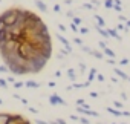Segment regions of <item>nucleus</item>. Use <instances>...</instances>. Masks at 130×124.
Wrapping results in <instances>:
<instances>
[{
  "label": "nucleus",
  "instance_id": "obj_1",
  "mask_svg": "<svg viewBox=\"0 0 130 124\" xmlns=\"http://www.w3.org/2000/svg\"><path fill=\"white\" fill-rule=\"evenodd\" d=\"M0 17H2V20L5 22V25L8 28L14 26L17 23V17H19V8H11V9H6L3 11L2 14H0Z\"/></svg>",
  "mask_w": 130,
  "mask_h": 124
},
{
  "label": "nucleus",
  "instance_id": "obj_2",
  "mask_svg": "<svg viewBox=\"0 0 130 124\" xmlns=\"http://www.w3.org/2000/svg\"><path fill=\"white\" fill-rule=\"evenodd\" d=\"M19 55H20L25 61H29V60L35 55V49H34V46L26 40V41L20 43V46H19Z\"/></svg>",
  "mask_w": 130,
  "mask_h": 124
},
{
  "label": "nucleus",
  "instance_id": "obj_3",
  "mask_svg": "<svg viewBox=\"0 0 130 124\" xmlns=\"http://www.w3.org/2000/svg\"><path fill=\"white\" fill-rule=\"evenodd\" d=\"M25 121H26V118H25L23 115L12 113V115H11V119H9V122H8V124H23Z\"/></svg>",
  "mask_w": 130,
  "mask_h": 124
},
{
  "label": "nucleus",
  "instance_id": "obj_4",
  "mask_svg": "<svg viewBox=\"0 0 130 124\" xmlns=\"http://www.w3.org/2000/svg\"><path fill=\"white\" fill-rule=\"evenodd\" d=\"M49 103L51 104H60V106H66V101H64L61 97H58V95H51L49 97Z\"/></svg>",
  "mask_w": 130,
  "mask_h": 124
},
{
  "label": "nucleus",
  "instance_id": "obj_5",
  "mask_svg": "<svg viewBox=\"0 0 130 124\" xmlns=\"http://www.w3.org/2000/svg\"><path fill=\"white\" fill-rule=\"evenodd\" d=\"M77 112L78 113H81V115H89V116H100L95 110H90V109H84V107H81V106H78L77 107Z\"/></svg>",
  "mask_w": 130,
  "mask_h": 124
},
{
  "label": "nucleus",
  "instance_id": "obj_6",
  "mask_svg": "<svg viewBox=\"0 0 130 124\" xmlns=\"http://www.w3.org/2000/svg\"><path fill=\"white\" fill-rule=\"evenodd\" d=\"M57 38H58V40H60V41L63 43V46H64V48H66V51H68V52H72V48H71V43H69V40H68L66 37H63L61 34H57Z\"/></svg>",
  "mask_w": 130,
  "mask_h": 124
},
{
  "label": "nucleus",
  "instance_id": "obj_7",
  "mask_svg": "<svg viewBox=\"0 0 130 124\" xmlns=\"http://www.w3.org/2000/svg\"><path fill=\"white\" fill-rule=\"evenodd\" d=\"M12 113H6V112H0V124H8L11 119Z\"/></svg>",
  "mask_w": 130,
  "mask_h": 124
},
{
  "label": "nucleus",
  "instance_id": "obj_8",
  "mask_svg": "<svg viewBox=\"0 0 130 124\" xmlns=\"http://www.w3.org/2000/svg\"><path fill=\"white\" fill-rule=\"evenodd\" d=\"M93 19L98 22V25H96V26H100V28H104V26H106V20H104L100 14H93Z\"/></svg>",
  "mask_w": 130,
  "mask_h": 124
},
{
  "label": "nucleus",
  "instance_id": "obj_9",
  "mask_svg": "<svg viewBox=\"0 0 130 124\" xmlns=\"http://www.w3.org/2000/svg\"><path fill=\"white\" fill-rule=\"evenodd\" d=\"M35 6H37L40 11L47 12V6H46V3H44V2H41V0H35Z\"/></svg>",
  "mask_w": 130,
  "mask_h": 124
},
{
  "label": "nucleus",
  "instance_id": "obj_10",
  "mask_svg": "<svg viewBox=\"0 0 130 124\" xmlns=\"http://www.w3.org/2000/svg\"><path fill=\"white\" fill-rule=\"evenodd\" d=\"M107 32H109L110 37H113V38H116V40H121V35H118V29L112 28V29H107Z\"/></svg>",
  "mask_w": 130,
  "mask_h": 124
},
{
  "label": "nucleus",
  "instance_id": "obj_11",
  "mask_svg": "<svg viewBox=\"0 0 130 124\" xmlns=\"http://www.w3.org/2000/svg\"><path fill=\"white\" fill-rule=\"evenodd\" d=\"M96 31L100 32V35L101 37H104V38H109L110 35H109V32H107V29H104V28H100V26H96Z\"/></svg>",
  "mask_w": 130,
  "mask_h": 124
},
{
  "label": "nucleus",
  "instance_id": "obj_12",
  "mask_svg": "<svg viewBox=\"0 0 130 124\" xmlns=\"http://www.w3.org/2000/svg\"><path fill=\"white\" fill-rule=\"evenodd\" d=\"M113 72H115V74H116V75H118L119 78H122V80H128V75H127V74H124V72H122L121 69H118V68H116V69H115Z\"/></svg>",
  "mask_w": 130,
  "mask_h": 124
},
{
  "label": "nucleus",
  "instance_id": "obj_13",
  "mask_svg": "<svg viewBox=\"0 0 130 124\" xmlns=\"http://www.w3.org/2000/svg\"><path fill=\"white\" fill-rule=\"evenodd\" d=\"M103 52H104V54H106L107 57H110V58H115V57H116V55H115V52H113V51H112L110 48H107V46H106V48L103 49Z\"/></svg>",
  "mask_w": 130,
  "mask_h": 124
},
{
  "label": "nucleus",
  "instance_id": "obj_14",
  "mask_svg": "<svg viewBox=\"0 0 130 124\" xmlns=\"http://www.w3.org/2000/svg\"><path fill=\"white\" fill-rule=\"evenodd\" d=\"M95 78H96V69H95V68H92V69H90V72H89L87 81L90 83V81H92V80H95Z\"/></svg>",
  "mask_w": 130,
  "mask_h": 124
},
{
  "label": "nucleus",
  "instance_id": "obj_15",
  "mask_svg": "<svg viewBox=\"0 0 130 124\" xmlns=\"http://www.w3.org/2000/svg\"><path fill=\"white\" fill-rule=\"evenodd\" d=\"M25 86H26V87H34V89H37V87H40V84H38L37 81H32V80H29V81H26V83H25Z\"/></svg>",
  "mask_w": 130,
  "mask_h": 124
},
{
  "label": "nucleus",
  "instance_id": "obj_16",
  "mask_svg": "<svg viewBox=\"0 0 130 124\" xmlns=\"http://www.w3.org/2000/svg\"><path fill=\"white\" fill-rule=\"evenodd\" d=\"M107 112H109V113H112V115H115V116H121V115H122V112H119V109H112V107H107Z\"/></svg>",
  "mask_w": 130,
  "mask_h": 124
},
{
  "label": "nucleus",
  "instance_id": "obj_17",
  "mask_svg": "<svg viewBox=\"0 0 130 124\" xmlns=\"http://www.w3.org/2000/svg\"><path fill=\"white\" fill-rule=\"evenodd\" d=\"M68 77H69V78H71L72 81H75V80H77V75H75V71H74V69H69V71H68Z\"/></svg>",
  "mask_w": 130,
  "mask_h": 124
},
{
  "label": "nucleus",
  "instance_id": "obj_18",
  "mask_svg": "<svg viewBox=\"0 0 130 124\" xmlns=\"http://www.w3.org/2000/svg\"><path fill=\"white\" fill-rule=\"evenodd\" d=\"M104 6H106L107 9H113V6H115L113 0H106V2H104Z\"/></svg>",
  "mask_w": 130,
  "mask_h": 124
},
{
  "label": "nucleus",
  "instance_id": "obj_19",
  "mask_svg": "<svg viewBox=\"0 0 130 124\" xmlns=\"http://www.w3.org/2000/svg\"><path fill=\"white\" fill-rule=\"evenodd\" d=\"M92 55H93L95 58H98V60H103V54H101L100 51H92Z\"/></svg>",
  "mask_w": 130,
  "mask_h": 124
},
{
  "label": "nucleus",
  "instance_id": "obj_20",
  "mask_svg": "<svg viewBox=\"0 0 130 124\" xmlns=\"http://www.w3.org/2000/svg\"><path fill=\"white\" fill-rule=\"evenodd\" d=\"M75 26H81V23H83V20L80 19V17H74V22H72Z\"/></svg>",
  "mask_w": 130,
  "mask_h": 124
},
{
  "label": "nucleus",
  "instance_id": "obj_21",
  "mask_svg": "<svg viewBox=\"0 0 130 124\" xmlns=\"http://www.w3.org/2000/svg\"><path fill=\"white\" fill-rule=\"evenodd\" d=\"M5 72H9L8 66L6 65H0V74H5Z\"/></svg>",
  "mask_w": 130,
  "mask_h": 124
},
{
  "label": "nucleus",
  "instance_id": "obj_22",
  "mask_svg": "<svg viewBox=\"0 0 130 124\" xmlns=\"http://www.w3.org/2000/svg\"><path fill=\"white\" fill-rule=\"evenodd\" d=\"M6 28H8V26L5 25V22L2 20V17H0V32H2V31H6Z\"/></svg>",
  "mask_w": 130,
  "mask_h": 124
},
{
  "label": "nucleus",
  "instance_id": "obj_23",
  "mask_svg": "<svg viewBox=\"0 0 130 124\" xmlns=\"http://www.w3.org/2000/svg\"><path fill=\"white\" fill-rule=\"evenodd\" d=\"M8 81L6 80H3V78H0V87H3V89H6L8 87V84H6Z\"/></svg>",
  "mask_w": 130,
  "mask_h": 124
},
{
  "label": "nucleus",
  "instance_id": "obj_24",
  "mask_svg": "<svg viewBox=\"0 0 130 124\" xmlns=\"http://www.w3.org/2000/svg\"><path fill=\"white\" fill-rule=\"evenodd\" d=\"M78 32H80V34H87V32H89V29H87V28H84V26H80Z\"/></svg>",
  "mask_w": 130,
  "mask_h": 124
},
{
  "label": "nucleus",
  "instance_id": "obj_25",
  "mask_svg": "<svg viewBox=\"0 0 130 124\" xmlns=\"http://www.w3.org/2000/svg\"><path fill=\"white\" fill-rule=\"evenodd\" d=\"M23 86H25V83H22V81H15V83H14V87H15V89H20V87H23Z\"/></svg>",
  "mask_w": 130,
  "mask_h": 124
},
{
  "label": "nucleus",
  "instance_id": "obj_26",
  "mask_svg": "<svg viewBox=\"0 0 130 124\" xmlns=\"http://www.w3.org/2000/svg\"><path fill=\"white\" fill-rule=\"evenodd\" d=\"M83 8H86V9H93V5H92V3H83Z\"/></svg>",
  "mask_w": 130,
  "mask_h": 124
},
{
  "label": "nucleus",
  "instance_id": "obj_27",
  "mask_svg": "<svg viewBox=\"0 0 130 124\" xmlns=\"http://www.w3.org/2000/svg\"><path fill=\"white\" fill-rule=\"evenodd\" d=\"M74 43H77V44L83 46V40H81V38H78V37H75V38H74Z\"/></svg>",
  "mask_w": 130,
  "mask_h": 124
},
{
  "label": "nucleus",
  "instance_id": "obj_28",
  "mask_svg": "<svg viewBox=\"0 0 130 124\" xmlns=\"http://www.w3.org/2000/svg\"><path fill=\"white\" fill-rule=\"evenodd\" d=\"M113 104H115V107L122 109V103H121V101H118V100H116V101H113Z\"/></svg>",
  "mask_w": 130,
  "mask_h": 124
},
{
  "label": "nucleus",
  "instance_id": "obj_29",
  "mask_svg": "<svg viewBox=\"0 0 130 124\" xmlns=\"http://www.w3.org/2000/svg\"><path fill=\"white\" fill-rule=\"evenodd\" d=\"M119 65H128V58H121L119 60Z\"/></svg>",
  "mask_w": 130,
  "mask_h": 124
},
{
  "label": "nucleus",
  "instance_id": "obj_30",
  "mask_svg": "<svg viewBox=\"0 0 130 124\" xmlns=\"http://www.w3.org/2000/svg\"><path fill=\"white\" fill-rule=\"evenodd\" d=\"M113 11H116V12H121V11H122L121 5H115V6H113Z\"/></svg>",
  "mask_w": 130,
  "mask_h": 124
},
{
  "label": "nucleus",
  "instance_id": "obj_31",
  "mask_svg": "<svg viewBox=\"0 0 130 124\" xmlns=\"http://www.w3.org/2000/svg\"><path fill=\"white\" fill-rule=\"evenodd\" d=\"M81 49H83L84 52H87V54H92V49H89V48H87V46H84V44L81 46Z\"/></svg>",
  "mask_w": 130,
  "mask_h": 124
},
{
  "label": "nucleus",
  "instance_id": "obj_32",
  "mask_svg": "<svg viewBox=\"0 0 130 124\" xmlns=\"http://www.w3.org/2000/svg\"><path fill=\"white\" fill-rule=\"evenodd\" d=\"M80 122H83V124H90V122H89V119H86L84 116H80Z\"/></svg>",
  "mask_w": 130,
  "mask_h": 124
},
{
  "label": "nucleus",
  "instance_id": "obj_33",
  "mask_svg": "<svg viewBox=\"0 0 130 124\" xmlns=\"http://www.w3.org/2000/svg\"><path fill=\"white\" fill-rule=\"evenodd\" d=\"M77 104H78V106H84V104H86V101H84L83 98H80V100H77Z\"/></svg>",
  "mask_w": 130,
  "mask_h": 124
},
{
  "label": "nucleus",
  "instance_id": "obj_34",
  "mask_svg": "<svg viewBox=\"0 0 130 124\" xmlns=\"http://www.w3.org/2000/svg\"><path fill=\"white\" fill-rule=\"evenodd\" d=\"M106 61H107V63H110V65H115V63H116L113 58H106Z\"/></svg>",
  "mask_w": 130,
  "mask_h": 124
},
{
  "label": "nucleus",
  "instance_id": "obj_35",
  "mask_svg": "<svg viewBox=\"0 0 130 124\" xmlns=\"http://www.w3.org/2000/svg\"><path fill=\"white\" fill-rule=\"evenodd\" d=\"M71 29H72V31H75V32H78V29H80V28H78V26H75V25L72 23V25H71Z\"/></svg>",
  "mask_w": 130,
  "mask_h": 124
},
{
  "label": "nucleus",
  "instance_id": "obj_36",
  "mask_svg": "<svg viewBox=\"0 0 130 124\" xmlns=\"http://www.w3.org/2000/svg\"><path fill=\"white\" fill-rule=\"evenodd\" d=\"M118 29H119V31H127L128 28H125L124 25H118Z\"/></svg>",
  "mask_w": 130,
  "mask_h": 124
},
{
  "label": "nucleus",
  "instance_id": "obj_37",
  "mask_svg": "<svg viewBox=\"0 0 130 124\" xmlns=\"http://www.w3.org/2000/svg\"><path fill=\"white\" fill-rule=\"evenodd\" d=\"M55 122H57V124H66V121H64V119H61V118H58Z\"/></svg>",
  "mask_w": 130,
  "mask_h": 124
},
{
  "label": "nucleus",
  "instance_id": "obj_38",
  "mask_svg": "<svg viewBox=\"0 0 130 124\" xmlns=\"http://www.w3.org/2000/svg\"><path fill=\"white\" fill-rule=\"evenodd\" d=\"M71 119H74V121H80V116H77V115H71Z\"/></svg>",
  "mask_w": 130,
  "mask_h": 124
},
{
  "label": "nucleus",
  "instance_id": "obj_39",
  "mask_svg": "<svg viewBox=\"0 0 130 124\" xmlns=\"http://www.w3.org/2000/svg\"><path fill=\"white\" fill-rule=\"evenodd\" d=\"M66 16H68V17H71V19H74V12H72V11H68V12H66Z\"/></svg>",
  "mask_w": 130,
  "mask_h": 124
},
{
  "label": "nucleus",
  "instance_id": "obj_40",
  "mask_svg": "<svg viewBox=\"0 0 130 124\" xmlns=\"http://www.w3.org/2000/svg\"><path fill=\"white\" fill-rule=\"evenodd\" d=\"M98 46H100L101 49H104V48H106V43H104V41H100V43H98Z\"/></svg>",
  "mask_w": 130,
  "mask_h": 124
},
{
  "label": "nucleus",
  "instance_id": "obj_41",
  "mask_svg": "<svg viewBox=\"0 0 130 124\" xmlns=\"http://www.w3.org/2000/svg\"><path fill=\"white\" fill-rule=\"evenodd\" d=\"M28 109H29V112H31V113H37V112H38V110H37V109H34V107H28Z\"/></svg>",
  "mask_w": 130,
  "mask_h": 124
},
{
  "label": "nucleus",
  "instance_id": "obj_42",
  "mask_svg": "<svg viewBox=\"0 0 130 124\" xmlns=\"http://www.w3.org/2000/svg\"><path fill=\"white\" fill-rule=\"evenodd\" d=\"M58 29H60V31H63V32H66V28H64L63 25H58Z\"/></svg>",
  "mask_w": 130,
  "mask_h": 124
},
{
  "label": "nucleus",
  "instance_id": "obj_43",
  "mask_svg": "<svg viewBox=\"0 0 130 124\" xmlns=\"http://www.w3.org/2000/svg\"><path fill=\"white\" fill-rule=\"evenodd\" d=\"M54 11H55V12H60V5H55V6H54Z\"/></svg>",
  "mask_w": 130,
  "mask_h": 124
},
{
  "label": "nucleus",
  "instance_id": "obj_44",
  "mask_svg": "<svg viewBox=\"0 0 130 124\" xmlns=\"http://www.w3.org/2000/svg\"><path fill=\"white\" fill-rule=\"evenodd\" d=\"M6 81H9V83H15V81H14V77H8Z\"/></svg>",
  "mask_w": 130,
  "mask_h": 124
},
{
  "label": "nucleus",
  "instance_id": "obj_45",
  "mask_svg": "<svg viewBox=\"0 0 130 124\" xmlns=\"http://www.w3.org/2000/svg\"><path fill=\"white\" fill-rule=\"evenodd\" d=\"M80 68H81V72H84V69H86V65H84V63H81V65H80Z\"/></svg>",
  "mask_w": 130,
  "mask_h": 124
},
{
  "label": "nucleus",
  "instance_id": "obj_46",
  "mask_svg": "<svg viewBox=\"0 0 130 124\" xmlns=\"http://www.w3.org/2000/svg\"><path fill=\"white\" fill-rule=\"evenodd\" d=\"M96 78H98V81H104V77L103 75H96Z\"/></svg>",
  "mask_w": 130,
  "mask_h": 124
},
{
  "label": "nucleus",
  "instance_id": "obj_47",
  "mask_svg": "<svg viewBox=\"0 0 130 124\" xmlns=\"http://www.w3.org/2000/svg\"><path fill=\"white\" fill-rule=\"evenodd\" d=\"M90 97H92V98H96V97H98V94H96V92H90Z\"/></svg>",
  "mask_w": 130,
  "mask_h": 124
},
{
  "label": "nucleus",
  "instance_id": "obj_48",
  "mask_svg": "<svg viewBox=\"0 0 130 124\" xmlns=\"http://www.w3.org/2000/svg\"><path fill=\"white\" fill-rule=\"evenodd\" d=\"M64 3H66V5H72V0H64Z\"/></svg>",
  "mask_w": 130,
  "mask_h": 124
},
{
  "label": "nucleus",
  "instance_id": "obj_49",
  "mask_svg": "<svg viewBox=\"0 0 130 124\" xmlns=\"http://www.w3.org/2000/svg\"><path fill=\"white\" fill-rule=\"evenodd\" d=\"M118 19H119V20H122V22H125V17H124V16H121V14H119V17H118Z\"/></svg>",
  "mask_w": 130,
  "mask_h": 124
},
{
  "label": "nucleus",
  "instance_id": "obj_50",
  "mask_svg": "<svg viewBox=\"0 0 130 124\" xmlns=\"http://www.w3.org/2000/svg\"><path fill=\"white\" fill-rule=\"evenodd\" d=\"M125 28H130V20H125Z\"/></svg>",
  "mask_w": 130,
  "mask_h": 124
},
{
  "label": "nucleus",
  "instance_id": "obj_51",
  "mask_svg": "<svg viewBox=\"0 0 130 124\" xmlns=\"http://www.w3.org/2000/svg\"><path fill=\"white\" fill-rule=\"evenodd\" d=\"M113 3L115 5H121V0H113Z\"/></svg>",
  "mask_w": 130,
  "mask_h": 124
},
{
  "label": "nucleus",
  "instance_id": "obj_52",
  "mask_svg": "<svg viewBox=\"0 0 130 124\" xmlns=\"http://www.w3.org/2000/svg\"><path fill=\"white\" fill-rule=\"evenodd\" d=\"M23 124H31V122H29V121H28V119H26V121H25V122H23Z\"/></svg>",
  "mask_w": 130,
  "mask_h": 124
},
{
  "label": "nucleus",
  "instance_id": "obj_53",
  "mask_svg": "<svg viewBox=\"0 0 130 124\" xmlns=\"http://www.w3.org/2000/svg\"><path fill=\"white\" fill-rule=\"evenodd\" d=\"M0 104H3V101H2V100H0Z\"/></svg>",
  "mask_w": 130,
  "mask_h": 124
},
{
  "label": "nucleus",
  "instance_id": "obj_54",
  "mask_svg": "<svg viewBox=\"0 0 130 124\" xmlns=\"http://www.w3.org/2000/svg\"><path fill=\"white\" fill-rule=\"evenodd\" d=\"M128 81H130V77H128Z\"/></svg>",
  "mask_w": 130,
  "mask_h": 124
}]
</instances>
